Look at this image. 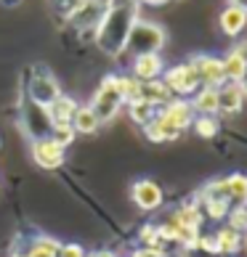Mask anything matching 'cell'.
Segmentation results:
<instances>
[{"mask_svg": "<svg viewBox=\"0 0 247 257\" xmlns=\"http://www.w3.org/2000/svg\"><path fill=\"white\" fill-rule=\"evenodd\" d=\"M138 19V0H115L109 6L107 16L101 19V24L96 27V45L107 53V56H120L125 51L130 27Z\"/></svg>", "mask_w": 247, "mask_h": 257, "instance_id": "6da1fadb", "label": "cell"}, {"mask_svg": "<svg viewBox=\"0 0 247 257\" xmlns=\"http://www.w3.org/2000/svg\"><path fill=\"white\" fill-rule=\"evenodd\" d=\"M168 43L165 30L157 22H146V19H136V24L130 27L125 51L133 56H144V53H159Z\"/></svg>", "mask_w": 247, "mask_h": 257, "instance_id": "7a4b0ae2", "label": "cell"}, {"mask_svg": "<svg viewBox=\"0 0 247 257\" xmlns=\"http://www.w3.org/2000/svg\"><path fill=\"white\" fill-rule=\"evenodd\" d=\"M24 77H27V82H24V98L40 103V106H51V103L61 96L59 82H56V77L45 69V66H32Z\"/></svg>", "mask_w": 247, "mask_h": 257, "instance_id": "3957f363", "label": "cell"}, {"mask_svg": "<svg viewBox=\"0 0 247 257\" xmlns=\"http://www.w3.org/2000/svg\"><path fill=\"white\" fill-rule=\"evenodd\" d=\"M122 96H120V88H117V74H107V77L101 80V85L96 88V93H93V98L88 106L93 109V114L99 117V122L104 125V122H112L120 114L122 109Z\"/></svg>", "mask_w": 247, "mask_h": 257, "instance_id": "277c9868", "label": "cell"}, {"mask_svg": "<svg viewBox=\"0 0 247 257\" xmlns=\"http://www.w3.org/2000/svg\"><path fill=\"white\" fill-rule=\"evenodd\" d=\"M19 122H22V130L30 141L48 138L51 130H53V119H51L48 109L30 101V98H24L22 106H19Z\"/></svg>", "mask_w": 247, "mask_h": 257, "instance_id": "5b68a950", "label": "cell"}, {"mask_svg": "<svg viewBox=\"0 0 247 257\" xmlns=\"http://www.w3.org/2000/svg\"><path fill=\"white\" fill-rule=\"evenodd\" d=\"M112 3H115V0H77V3L72 6V11L66 14V22L80 32H88V30L96 32V27L101 24V19L107 16Z\"/></svg>", "mask_w": 247, "mask_h": 257, "instance_id": "8992f818", "label": "cell"}, {"mask_svg": "<svg viewBox=\"0 0 247 257\" xmlns=\"http://www.w3.org/2000/svg\"><path fill=\"white\" fill-rule=\"evenodd\" d=\"M162 82L168 85V90L173 93V98H186V96H194V93L202 88L199 85V77L194 72V66L184 61V64H176V66H168L162 72Z\"/></svg>", "mask_w": 247, "mask_h": 257, "instance_id": "52a82bcc", "label": "cell"}, {"mask_svg": "<svg viewBox=\"0 0 247 257\" xmlns=\"http://www.w3.org/2000/svg\"><path fill=\"white\" fill-rule=\"evenodd\" d=\"M189 64L194 66L197 77H199V85L202 88H221L226 82V72H223V61L218 56H207V53H199V56H192Z\"/></svg>", "mask_w": 247, "mask_h": 257, "instance_id": "ba28073f", "label": "cell"}, {"mask_svg": "<svg viewBox=\"0 0 247 257\" xmlns=\"http://www.w3.org/2000/svg\"><path fill=\"white\" fill-rule=\"evenodd\" d=\"M30 154H32L35 165L43 167V170H59L66 162V149L56 144L51 136L40 138V141H32V144H30Z\"/></svg>", "mask_w": 247, "mask_h": 257, "instance_id": "9c48e42d", "label": "cell"}, {"mask_svg": "<svg viewBox=\"0 0 247 257\" xmlns=\"http://www.w3.org/2000/svg\"><path fill=\"white\" fill-rule=\"evenodd\" d=\"M157 117L159 119H165L170 127H176L178 133H184L186 127H192V122H194V109H192V103H189L186 98H173L170 103H165L162 109H157Z\"/></svg>", "mask_w": 247, "mask_h": 257, "instance_id": "30bf717a", "label": "cell"}, {"mask_svg": "<svg viewBox=\"0 0 247 257\" xmlns=\"http://www.w3.org/2000/svg\"><path fill=\"white\" fill-rule=\"evenodd\" d=\"M130 199L133 204H136L138 209H146V212H151V209H157L159 204H162V188H159L154 180L149 178H141L136 180V183L130 186Z\"/></svg>", "mask_w": 247, "mask_h": 257, "instance_id": "8fae6325", "label": "cell"}, {"mask_svg": "<svg viewBox=\"0 0 247 257\" xmlns=\"http://www.w3.org/2000/svg\"><path fill=\"white\" fill-rule=\"evenodd\" d=\"M165 72V61L159 53H144V56H133V64H130V74L136 77L138 82H151V80H159Z\"/></svg>", "mask_w": 247, "mask_h": 257, "instance_id": "7c38bea8", "label": "cell"}, {"mask_svg": "<svg viewBox=\"0 0 247 257\" xmlns=\"http://www.w3.org/2000/svg\"><path fill=\"white\" fill-rule=\"evenodd\" d=\"M244 90L239 82H223L221 88H218V111L223 114H236L242 109L244 103Z\"/></svg>", "mask_w": 247, "mask_h": 257, "instance_id": "4fadbf2b", "label": "cell"}, {"mask_svg": "<svg viewBox=\"0 0 247 257\" xmlns=\"http://www.w3.org/2000/svg\"><path fill=\"white\" fill-rule=\"evenodd\" d=\"M218 24H221V32L226 37H239L247 27V11L236 6H226L218 16Z\"/></svg>", "mask_w": 247, "mask_h": 257, "instance_id": "5bb4252c", "label": "cell"}, {"mask_svg": "<svg viewBox=\"0 0 247 257\" xmlns=\"http://www.w3.org/2000/svg\"><path fill=\"white\" fill-rule=\"evenodd\" d=\"M189 103H192L197 117H215L218 114V88H199Z\"/></svg>", "mask_w": 247, "mask_h": 257, "instance_id": "9a60e30c", "label": "cell"}, {"mask_svg": "<svg viewBox=\"0 0 247 257\" xmlns=\"http://www.w3.org/2000/svg\"><path fill=\"white\" fill-rule=\"evenodd\" d=\"M61 241L51 239V236H35V239L24 246L22 252H16L14 257H59Z\"/></svg>", "mask_w": 247, "mask_h": 257, "instance_id": "2e32d148", "label": "cell"}, {"mask_svg": "<svg viewBox=\"0 0 247 257\" xmlns=\"http://www.w3.org/2000/svg\"><path fill=\"white\" fill-rule=\"evenodd\" d=\"M141 98L149 101L154 109H162L165 103L173 101V93L168 90V85L162 82V77H159V80H151V82L141 85Z\"/></svg>", "mask_w": 247, "mask_h": 257, "instance_id": "e0dca14e", "label": "cell"}, {"mask_svg": "<svg viewBox=\"0 0 247 257\" xmlns=\"http://www.w3.org/2000/svg\"><path fill=\"white\" fill-rule=\"evenodd\" d=\"M226 186V199L231 207H247V175L234 173L229 178H223Z\"/></svg>", "mask_w": 247, "mask_h": 257, "instance_id": "ac0fdd59", "label": "cell"}, {"mask_svg": "<svg viewBox=\"0 0 247 257\" xmlns=\"http://www.w3.org/2000/svg\"><path fill=\"white\" fill-rule=\"evenodd\" d=\"M221 61H223V72H226V82H242L244 72H247V59L236 48H231Z\"/></svg>", "mask_w": 247, "mask_h": 257, "instance_id": "d6986e66", "label": "cell"}, {"mask_svg": "<svg viewBox=\"0 0 247 257\" xmlns=\"http://www.w3.org/2000/svg\"><path fill=\"white\" fill-rule=\"evenodd\" d=\"M72 127L77 136H93V133L101 127V122H99L96 114H93L91 106H77V111H74V117H72Z\"/></svg>", "mask_w": 247, "mask_h": 257, "instance_id": "ffe728a7", "label": "cell"}, {"mask_svg": "<svg viewBox=\"0 0 247 257\" xmlns=\"http://www.w3.org/2000/svg\"><path fill=\"white\" fill-rule=\"evenodd\" d=\"M239 246H242V233L239 231H234V228H229V225H223V228L215 231L218 254H234V252H239Z\"/></svg>", "mask_w": 247, "mask_h": 257, "instance_id": "44dd1931", "label": "cell"}, {"mask_svg": "<svg viewBox=\"0 0 247 257\" xmlns=\"http://www.w3.org/2000/svg\"><path fill=\"white\" fill-rule=\"evenodd\" d=\"M77 106H80V103L74 101L72 96H64V93H61V96L56 98L51 106H45V109H48V114H51V119H53V122H72V117H74V111H77Z\"/></svg>", "mask_w": 247, "mask_h": 257, "instance_id": "7402d4cb", "label": "cell"}, {"mask_svg": "<svg viewBox=\"0 0 247 257\" xmlns=\"http://www.w3.org/2000/svg\"><path fill=\"white\" fill-rule=\"evenodd\" d=\"M144 133H146L149 141H154V144H162V141H176L178 136H181L176 127H170L168 122L159 119V117H154L149 125H144Z\"/></svg>", "mask_w": 247, "mask_h": 257, "instance_id": "603a6c76", "label": "cell"}, {"mask_svg": "<svg viewBox=\"0 0 247 257\" xmlns=\"http://www.w3.org/2000/svg\"><path fill=\"white\" fill-rule=\"evenodd\" d=\"M128 114H130V119L136 122V125H149L151 119L157 117V109L151 106L149 101H144V98H138V101H133V103H128Z\"/></svg>", "mask_w": 247, "mask_h": 257, "instance_id": "cb8c5ba5", "label": "cell"}, {"mask_svg": "<svg viewBox=\"0 0 247 257\" xmlns=\"http://www.w3.org/2000/svg\"><path fill=\"white\" fill-rule=\"evenodd\" d=\"M173 220L181 228H194V231H199V225H202V212H199V207H194V204H184V207L176 209Z\"/></svg>", "mask_w": 247, "mask_h": 257, "instance_id": "d4e9b609", "label": "cell"}, {"mask_svg": "<svg viewBox=\"0 0 247 257\" xmlns=\"http://www.w3.org/2000/svg\"><path fill=\"white\" fill-rule=\"evenodd\" d=\"M141 85L144 82H138L133 74H117V88H120V96L125 103H133L141 98Z\"/></svg>", "mask_w": 247, "mask_h": 257, "instance_id": "484cf974", "label": "cell"}, {"mask_svg": "<svg viewBox=\"0 0 247 257\" xmlns=\"http://www.w3.org/2000/svg\"><path fill=\"white\" fill-rule=\"evenodd\" d=\"M51 138L56 141L59 146H72L74 138H77V133H74L72 122H53V130H51Z\"/></svg>", "mask_w": 247, "mask_h": 257, "instance_id": "4316f807", "label": "cell"}, {"mask_svg": "<svg viewBox=\"0 0 247 257\" xmlns=\"http://www.w3.org/2000/svg\"><path fill=\"white\" fill-rule=\"evenodd\" d=\"M192 127L199 138H213L218 136V119L215 117H194L192 122Z\"/></svg>", "mask_w": 247, "mask_h": 257, "instance_id": "83f0119b", "label": "cell"}, {"mask_svg": "<svg viewBox=\"0 0 247 257\" xmlns=\"http://www.w3.org/2000/svg\"><path fill=\"white\" fill-rule=\"evenodd\" d=\"M138 239H141V244H144L146 249H162V244H165L157 225H144V228H141V233H138Z\"/></svg>", "mask_w": 247, "mask_h": 257, "instance_id": "f1b7e54d", "label": "cell"}, {"mask_svg": "<svg viewBox=\"0 0 247 257\" xmlns=\"http://www.w3.org/2000/svg\"><path fill=\"white\" fill-rule=\"evenodd\" d=\"M202 204H205L207 215H210L213 220H223V217L229 215V209H231V204L226 202V199H202Z\"/></svg>", "mask_w": 247, "mask_h": 257, "instance_id": "f546056e", "label": "cell"}, {"mask_svg": "<svg viewBox=\"0 0 247 257\" xmlns=\"http://www.w3.org/2000/svg\"><path fill=\"white\" fill-rule=\"evenodd\" d=\"M226 217H229V228H234L239 233H247V207H231Z\"/></svg>", "mask_w": 247, "mask_h": 257, "instance_id": "4dcf8cb0", "label": "cell"}, {"mask_svg": "<svg viewBox=\"0 0 247 257\" xmlns=\"http://www.w3.org/2000/svg\"><path fill=\"white\" fill-rule=\"evenodd\" d=\"M59 257H88V252H85L83 249V246L80 244H61L59 246Z\"/></svg>", "mask_w": 247, "mask_h": 257, "instance_id": "1f68e13d", "label": "cell"}, {"mask_svg": "<svg viewBox=\"0 0 247 257\" xmlns=\"http://www.w3.org/2000/svg\"><path fill=\"white\" fill-rule=\"evenodd\" d=\"M197 246H202V249H207L210 254H218L215 249V236H199V244Z\"/></svg>", "mask_w": 247, "mask_h": 257, "instance_id": "d6a6232c", "label": "cell"}, {"mask_svg": "<svg viewBox=\"0 0 247 257\" xmlns=\"http://www.w3.org/2000/svg\"><path fill=\"white\" fill-rule=\"evenodd\" d=\"M130 257H168L162 249H146V246H141V249H136Z\"/></svg>", "mask_w": 247, "mask_h": 257, "instance_id": "836d02e7", "label": "cell"}, {"mask_svg": "<svg viewBox=\"0 0 247 257\" xmlns=\"http://www.w3.org/2000/svg\"><path fill=\"white\" fill-rule=\"evenodd\" d=\"M88 257H117V254L109 249H99V252H88Z\"/></svg>", "mask_w": 247, "mask_h": 257, "instance_id": "e575fe53", "label": "cell"}, {"mask_svg": "<svg viewBox=\"0 0 247 257\" xmlns=\"http://www.w3.org/2000/svg\"><path fill=\"white\" fill-rule=\"evenodd\" d=\"M138 3H144V6H165L168 0H138Z\"/></svg>", "mask_w": 247, "mask_h": 257, "instance_id": "d590c367", "label": "cell"}, {"mask_svg": "<svg viewBox=\"0 0 247 257\" xmlns=\"http://www.w3.org/2000/svg\"><path fill=\"white\" fill-rule=\"evenodd\" d=\"M229 6H236V8H244L247 11V0H229Z\"/></svg>", "mask_w": 247, "mask_h": 257, "instance_id": "8d00e7d4", "label": "cell"}, {"mask_svg": "<svg viewBox=\"0 0 247 257\" xmlns=\"http://www.w3.org/2000/svg\"><path fill=\"white\" fill-rule=\"evenodd\" d=\"M239 85H242V90H244V96H247V72H244V77H242V82H239Z\"/></svg>", "mask_w": 247, "mask_h": 257, "instance_id": "74e56055", "label": "cell"}, {"mask_svg": "<svg viewBox=\"0 0 247 257\" xmlns=\"http://www.w3.org/2000/svg\"><path fill=\"white\" fill-rule=\"evenodd\" d=\"M236 51H239V53L244 56V59H247V43H244V45H239V48H236Z\"/></svg>", "mask_w": 247, "mask_h": 257, "instance_id": "f35d334b", "label": "cell"}, {"mask_svg": "<svg viewBox=\"0 0 247 257\" xmlns=\"http://www.w3.org/2000/svg\"><path fill=\"white\" fill-rule=\"evenodd\" d=\"M242 244H244V246H247V233H244V239H242Z\"/></svg>", "mask_w": 247, "mask_h": 257, "instance_id": "ab89813d", "label": "cell"}]
</instances>
